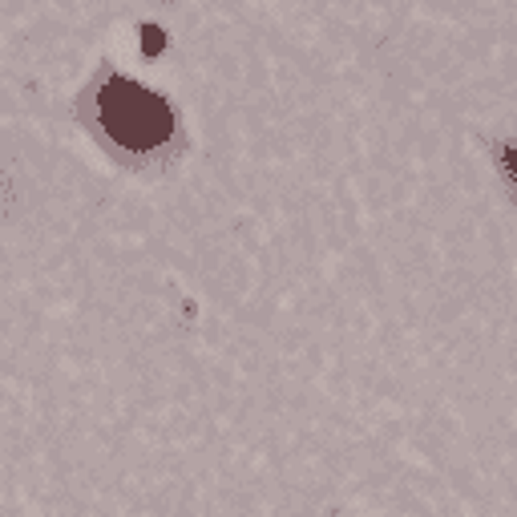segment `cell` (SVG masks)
<instances>
[{
    "mask_svg": "<svg viewBox=\"0 0 517 517\" xmlns=\"http://www.w3.org/2000/svg\"><path fill=\"white\" fill-rule=\"evenodd\" d=\"M97 126L122 150L146 154L174 134V114L154 89L126 77H110L97 89Z\"/></svg>",
    "mask_w": 517,
    "mask_h": 517,
    "instance_id": "6da1fadb",
    "label": "cell"
},
{
    "mask_svg": "<svg viewBox=\"0 0 517 517\" xmlns=\"http://www.w3.org/2000/svg\"><path fill=\"white\" fill-rule=\"evenodd\" d=\"M489 150L497 154V170L509 186V194L517 198V146H505V142H489Z\"/></svg>",
    "mask_w": 517,
    "mask_h": 517,
    "instance_id": "7a4b0ae2",
    "label": "cell"
},
{
    "mask_svg": "<svg viewBox=\"0 0 517 517\" xmlns=\"http://www.w3.org/2000/svg\"><path fill=\"white\" fill-rule=\"evenodd\" d=\"M142 49H146L150 57H154V53H162V49H166V33H162V29H154V25H146V29H142Z\"/></svg>",
    "mask_w": 517,
    "mask_h": 517,
    "instance_id": "3957f363",
    "label": "cell"
}]
</instances>
